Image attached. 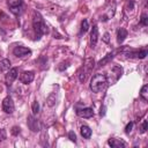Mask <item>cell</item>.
Listing matches in <instances>:
<instances>
[{
    "mask_svg": "<svg viewBox=\"0 0 148 148\" xmlns=\"http://www.w3.org/2000/svg\"><path fill=\"white\" fill-rule=\"evenodd\" d=\"M27 124H28L29 130H31L32 132H39V131H40V128H42L39 120H38L37 118H35V116H34V114L28 116V118H27Z\"/></svg>",
    "mask_w": 148,
    "mask_h": 148,
    "instance_id": "cell-6",
    "label": "cell"
},
{
    "mask_svg": "<svg viewBox=\"0 0 148 148\" xmlns=\"http://www.w3.org/2000/svg\"><path fill=\"white\" fill-rule=\"evenodd\" d=\"M16 77H17V68L13 67L9 71H7V74H6V77H5L6 84L7 86H12V83L15 81Z\"/></svg>",
    "mask_w": 148,
    "mask_h": 148,
    "instance_id": "cell-8",
    "label": "cell"
},
{
    "mask_svg": "<svg viewBox=\"0 0 148 148\" xmlns=\"http://www.w3.org/2000/svg\"><path fill=\"white\" fill-rule=\"evenodd\" d=\"M80 132H81V135L84 138V139H89L91 136V130L89 126L87 125H82L81 128H80Z\"/></svg>",
    "mask_w": 148,
    "mask_h": 148,
    "instance_id": "cell-14",
    "label": "cell"
},
{
    "mask_svg": "<svg viewBox=\"0 0 148 148\" xmlns=\"http://www.w3.org/2000/svg\"><path fill=\"white\" fill-rule=\"evenodd\" d=\"M7 5L9 7V10L14 15H18L23 6V0H7Z\"/></svg>",
    "mask_w": 148,
    "mask_h": 148,
    "instance_id": "cell-4",
    "label": "cell"
},
{
    "mask_svg": "<svg viewBox=\"0 0 148 148\" xmlns=\"http://www.w3.org/2000/svg\"><path fill=\"white\" fill-rule=\"evenodd\" d=\"M140 23H141L142 25H145V27H147V25H148V15H147L146 13H142V14H141Z\"/></svg>",
    "mask_w": 148,
    "mask_h": 148,
    "instance_id": "cell-19",
    "label": "cell"
},
{
    "mask_svg": "<svg viewBox=\"0 0 148 148\" xmlns=\"http://www.w3.org/2000/svg\"><path fill=\"white\" fill-rule=\"evenodd\" d=\"M68 138H69V140H71V141H73V142H76V135H75V133H74L73 131L68 132Z\"/></svg>",
    "mask_w": 148,
    "mask_h": 148,
    "instance_id": "cell-25",
    "label": "cell"
},
{
    "mask_svg": "<svg viewBox=\"0 0 148 148\" xmlns=\"http://www.w3.org/2000/svg\"><path fill=\"white\" fill-rule=\"evenodd\" d=\"M18 133H20V127L14 126V127H13V130H12V134H13V135H17Z\"/></svg>",
    "mask_w": 148,
    "mask_h": 148,
    "instance_id": "cell-26",
    "label": "cell"
},
{
    "mask_svg": "<svg viewBox=\"0 0 148 148\" xmlns=\"http://www.w3.org/2000/svg\"><path fill=\"white\" fill-rule=\"evenodd\" d=\"M97 40H98V28H97V24H94L91 34H90V46H91V49H95V46L97 44Z\"/></svg>",
    "mask_w": 148,
    "mask_h": 148,
    "instance_id": "cell-11",
    "label": "cell"
},
{
    "mask_svg": "<svg viewBox=\"0 0 148 148\" xmlns=\"http://www.w3.org/2000/svg\"><path fill=\"white\" fill-rule=\"evenodd\" d=\"M13 54L15 57H18V58H23V57H27V56H30L31 54V50L25 47V46H16L14 47L13 50Z\"/></svg>",
    "mask_w": 148,
    "mask_h": 148,
    "instance_id": "cell-7",
    "label": "cell"
},
{
    "mask_svg": "<svg viewBox=\"0 0 148 148\" xmlns=\"http://www.w3.org/2000/svg\"><path fill=\"white\" fill-rule=\"evenodd\" d=\"M32 28L36 32L35 40L40 39L42 36H44L45 34L49 32V28H47V25H46V23L43 18V16L37 10H34V14H32Z\"/></svg>",
    "mask_w": 148,
    "mask_h": 148,
    "instance_id": "cell-1",
    "label": "cell"
},
{
    "mask_svg": "<svg viewBox=\"0 0 148 148\" xmlns=\"http://www.w3.org/2000/svg\"><path fill=\"white\" fill-rule=\"evenodd\" d=\"M88 29H89V23H88V21L84 18V20L81 22V30H80V35L86 34V32L88 31Z\"/></svg>",
    "mask_w": 148,
    "mask_h": 148,
    "instance_id": "cell-18",
    "label": "cell"
},
{
    "mask_svg": "<svg viewBox=\"0 0 148 148\" xmlns=\"http://www.w3.org/2000/svg\"><path fill=\"white\" fill-rule=\"evenodd\" d=\"M32 114L34 116H36L38 112H39V103L37 102V101H35L34 103H32Z\"/></svg>",
    "mask_w": 148,
    "mask_h": 148,
    "instance_id": "cell-21",
    "label": "cell"
},
{
    "mask_svg": "<svg viewBox=\"0 0 148 148\" xmlns=\"http://www.w3.org/2000/svg\"><path fill=\"white\" fill-rule=\"evenodd\" d=\"M127 34L128 32H127V30L125 28H119L118 29V31H117V42H118V44H121L126 39Z\"/></svg>",
    "mask_w": 148,
    "mask_h": 148,
    "instance_id": "cell-12",
    "label": "cell"
},
{
    "mask_svg": "<svg viewBox=\"0 0 148 148\" xmlns=\"http://www.w3.org/2000/svg\"><path fill=\"white\" fill-rule=\"evenodd\" d=\"M6 138H7L6 131H5L3 128H1V130H0V142H2L3 140H6Z\"/></svg>",
    "mask_w": 148,
    "mask_h": 148,
    "instance_id": "cell-24",
    "label": "cell"
},
{
    "mask_svg": "<svg viewBox=\"0 0 148 148\" xmlns=\"http://www.w3.org/2000/svg\"><path fill=\"white\" fill-rule=\"evenodd\" d=\"M106 83H108L106 75L102 73H96L90 80V89L92 92H99L105 88Z\"/></svg>",
    "mask_w": 148,
    "mask_h": 148,
    "instance_id": "cell-2",
    "label": "cell"
},
{
    "mask_svg": "<svg viewBox=\"0 0 148 148\" xmlns=\"http://www.w3.org/2000/svg\"><path fill=\"white\" fill-rule=\"evenodd\" d=\"M133 126H134V123H133V121H130V123L126 125L125 133H126V134H130V133L132 132V130H133Z\"/></svg>",
    "mask_w": 148,
    "mask_h": 148,
    "instance_id": "cell-22",
    "label": "cell"
},
{
    "mask_svg": "<svg viewBox=\"0 0 148 148\" xmlns=\"http://www.w3.org/2000/svg\"><path fill=\"white\" fill-rule=\"evenodd\" d=\"M9 69H10V60L9 59L0 60V72H7Z\"/></svg>",
    "mask_w": 148,
    "mask_h": 148,
    "instance_id": "cell-15",
    "label": "cell"
},
{
    "mask_svg": "<svg viewBox=\"0 0 148 148\" xmlns=\"http://www.w3.org/2000/svg\"><path fill=\"white\" fill-rule=\"evenodd\" d=\"M15 110V105H14V102H13V98L10 96H7L3 98L2 101V111L5 113H8V114H12Z\"/></svg>",
    "mask_w": 148,
    "mask_h": 148,
    "instance_id": "cell-5",
    "label": "cell"
},
{
    "mask_svg": "<svg viewBox=\"0 0 148 148\" xmlns=\"http://www.w3.org/2000/svg\"><path fill=\"white\" fill-rule=\"evenodd\" d=\"M99 114H101V116H104V114H105V108H104V106L101 108V112H99Z\"/></svg>",
    "mask_w": 148,
    "mask_h": 148,
    "instance_id": "cell-28",
    "label": "cell"
},
{
    "mask_svg": "<svg viewBox=\"0 0 148 148\" xmlns=\"http://www.w3.org/2000/svg\"><path fill=\"white\" fill-rule=\"evenodd\" d=\"M34 79H35V73H34L32 71H24V72L21 74V76H20L21 82L24 83V84H28V83L32 82Z\"/></svg>",
    "mask_w": 148,
    "mask_h": 148,
    "instance_id": "cell-9",
    "label": "cell"
},
{
    "mask_svg": "<svg viewBox=\"0 0 148 148\" xmlns=\"http://www.w3.org/2000/svg\"><path fill=\"white\" fill-rule=\"evenodd\" d=\"M140 97H141L145 102L148 101V86H147V84L142 86V88H141V90H140Z\"/></svg>",
    "mask_w": 148,
    "mask_h": 148,
    "instance_id": "cell-17",
    "label": "cell"
},
{
    "mask_svg": "<svg viewBox=\"0 0 148 148\" xmlns=\"http://www.w3.org/2000/svg\"><path fill=\"white\" fill-rule=\"evenodd\" d=\"M113 56H114V52H110V53H108L102 60H99V62L97 64L98 65V67H101V66H104L105 64H108L112 58H113Z\"/></svg>",
    "mask_w": 148,
    "mask_h": 148,
    "instance_id": "cell-16",
    "label": "cell"
},
{
    "mask_svg": "<svg viewBox=\"0 0 148 148\" xmlns=\"http://www.w3.org/2000/svg\"><path fill=\"white\" fill-rule=\"evenodd\" d=\"M94 65H95L94 59H87V60L84 61V65H83L82 69H81V71H80V73H79V80H80V82H81V83H83V82L86 81L87 75L92 71Z\"/></svg>",
    "mask_w": 148,
    "mask_h": 148,
    "instance_id": "cell-3",
    "label": "cell"
},
{
    "mask_svg": "<svg viewBox=\"0 0 148 148\" xmlns=\"http://www.w3.org/2000/svg\"><path fill=\"white\" fill-rule=\"evenodd\" d=\"M56 101H57V98H56V95L54 94H51L49 97H47V104L50 105V106H53L54 104H56Z\"/></svg>",
    "mask_w": 148,
    "mask_h": 148,
    "instance_id": "cell-20",
    "label": "cell"
},
{
    "mask_svg": "<svg viewBox=\"0 0 148 148\" xmlns=\"http://www.w3.org/2000/svg\"><path fill=\"white\" fill-rule=\"evenodd\" d=\"M108 145L111 147V148H124L125 147V143L118 139H109L108 140Z\"/></svg>",
    "mask_w": 148,
    "mask_h": 148,
    "instance_id": "cell-13",
    "label": "cell"
},
{
    "mask_svg": "<svg viewBox=\"0 0 148 148\" xmlns=\"http://www.w3.org/2000/svg\"><path fill=\"white\" fill-rule=\"evenodd\" d=\"M76 114L81 118H91L94 116V110L91 108H83V109H77L76 110Z\"/></svg>",
    "mask_w": 148,
    "mask_h": 148,
    "instance_id": "cell-10",
    "label": "cell"
},
{
    "mask_svg": "<svg viewBox=\"0 0 148 148\" xmlns=\"http://www.w3.org/2000/svg\"><path fill=\"white\" fill-rule=\"evenodd\" d=\"M103 40H104L105 43H109V42H110V35H109L108 32L104 34V36H103Z\"/></svg>",
    "mask_w": 148,
    "mask_h": 148,
    "instance_id": "cell-27",
    "label": "cell"
},
{
    "mask_svg": "<svg viewBox=\"0 0 148 148\" xmlns=\"http://www.w3.org/2000/svg\"><path fill=\"white\" fill-rule=\"evenodd\" d=\"M147 127H148V121L145 119L143 121H142V125H141V128H140V132L141 133H145L146 131H147Z\"/></svg>",
    "mask_w": 148,
    "mask_h": 148,
    "instance_id": "cell-23",
    "label": "cell"
}]
</instances>
